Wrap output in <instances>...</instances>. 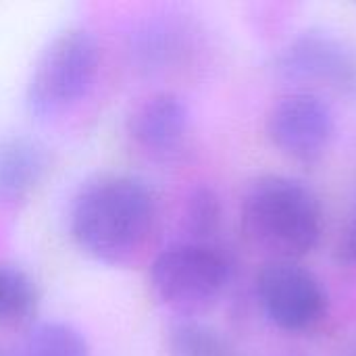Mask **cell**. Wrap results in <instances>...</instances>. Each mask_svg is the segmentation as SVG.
Instances as JSON below:
<instances>
[{"label":"cell","mask_w":356,"mask_h":356,"mask_svg":"<svg viewBox=\"0 0 356 356\" xmlns=\"http://www.w3.org/2000/svg\"><path fill=\"white\" fill-rule=\"evenodd\" d=\"M156 221L150 188L123 173H106L88 181L71 204L69 227L77 246L90 257L119 265L138 252Z\"/></svg>","instance_id":"cell-1"},{"label":"cell","mask_w":356,"mask_h":356,"mask_svg":"<svg viewBox=\"0 0 356 356\" xmlns=\"http://www.w3.org/2000/svg\"><path fill=\"white\" fill-rule=\"evenodd\" d=\"M240 223L248 242L267 252L271 261L296 263L319 246L323 209L302 181L286 175H265L246 190Z\"/></svg>","instance_id":"cell-2"},{"label":"cell","mask_w":356,"mask_h":356,"mask_svg":"<svg viewBox=\"0 0 356 356\" xmlns=\"http://www.w3.org/2000/svg\"><path fill=\"white\" fill-rule=\"evenodd\" d=\"M98 63V42L88 29L67 27L58 31L33 65L27 88L31 111L52 115L77 102L92 88Z\"/></svg>","instance_id":"cell-3"},{"label":"cell","mask_w":356,"mask_h":356,"mask_svg":"<svg viewBox=\"0 0 356 356\" xmlns=\"http://www.w3.org/2000/svg\"><path fill=\"white\" fill-rule=\"evenodd\" d=\"M232 277L227 257L213 244L179 242L150 265V286L161 302L177 311H196L221 296Z\"/></svg>","instance_id":"cell-4"},{"label":"cell","mask_w":356,"mask_h":356,"mask_svg":"<svg viewBox=\"0 0 356 356\" xmlns=\"http://www.w3.org/2000/svg\"><path fill=\"white\" fill-rule=\"evenodd\" d=\"M257 298L267 319L288 334L313 332L330 313V296L323 284L292 261H269L259 271Z\"/></svg>","instance_id":"cell-5"},{"label":"cell","mask_w":356,"mask_h":356,"mask_svg":"<svg viewBox=\"0 0 356 356\" xmlns=\"http://www.w3.org/2000/svg\"><path fill=\"white\" fill-rule=\"evenodd\" d=\"M271 144L286 156L302 163L321 159L336 136V115L332 106L313 92L282 96L267 113L265 121Z\"/></svg>","instance_id":"cell-6"},{"label":"cell","mask_w":356,"mask_h":356,"mask_svg":"<svg viewBox=\"0 0 356 356\" xmlns=\"http://www.w3.org/2000/svg\"><path fill=\"white\" fill-rule=\"evenodd\" d=\"M277 71L288 79L319 81L340 90L356 88V54L338 38L307 31L277 56Z\"/></svg>","instance_id":"cell-7"},{"label":"cell","mask_w":356,"mask_h":356,"mask_svg":"<svg viewBox=\"0 0 356 356\" xmlns=\"http://www.w3.org/2000/svg\"><path fill=\"white\" fill-rule=\"evenodd\" d=\"M190 127V108L173 92H156L138 102L127 117V134L134 144L154 156L175 152Z\"/></svg>","instance_id":"cell-8"},{"label":"cell","mask_w":356,"mask_h":356,"mask_svg":"<svg viewBox=\"0 0 356 356\" xmlns=\"http://www.w3.org/2000/svg\"><path fill=\"white\" fill-rule=\"evenodd\" d=\"M48 169L46 148L27 136L0 140V204L27 200Z\"/></svg>","instance_id":"cell-9"},{"label":"cell","mask_w":356,"mask_h":356,"mask_svg":"<svg viewBox=\"0 0 356 356\" xmlns=\"http://www.w3.org/2000/svg\"><path fill=\"white\" fill-rule=\"evenodd\" d=\"M167 353L169 356H238L221 332L196 319H179L169 327Z\"/></svg>","instance_id":"cell-10"},{"label":"cell","mask_w":356,"mask_h":356,"mask_svg":"<svg viewBox=\"0 0 356 356\" xmlns=\"http://www.w3.org/2000/svg\"><path fill=\"white\" fill-rule=\"evenodd\" d=\"M21 356H92V353L83 334L73 325L42 321L27 332Z\"/></svg>","instance_id":"cell-11"},{"label":"cell","mask_w":356,"mask_h":356,"mask_svg":"<svg viewBox=\"0 0 356 356\" xmlns=\"http://www.w3.org/2000/svg\"><path fill=\"white\" fill-rule=\"evenodd\" d=\"M38 292L31 277L19 267L0 263V325H21L31 319Z\"/></svg>","instance_id":"cell-12"},{"label":"cell","mask_w":356,"mask_h":356,"mask_svg":"<svg viewBox=\"0 0 356 356\" xmlns=\"http://www.w3.org/2000/svg\"><path fill=\"white\" fill-rule=\"evenodd\" d=\"M223 207L217 192L209 186H198L186 202L184 211V225L190 236L186 242L196 244H211V240L221 229Z\"/></svg>","instance_id":"cell-13"},{"label":"cell","mask_w":356,"mask_h":356,"mask_svg":"<svg viewBox=\"0 0 356 356\" xmlns=\"http://www.w3.org/2000/svg\"><path fill=\"white\" fill-rule=\"evenodd\" d=\"M336 259L348 267H356V215L340 236V242L336 246Z\"/></svg>","instance_id":"cell-14"},{"label":"cell","mask_w":356,"mask_h":356,"mask_svg":"<svg viewBox=\"0 0 356 356\" xmlns=\"http://www.w3.org/2000/svg\"><path fill=\"white\" fill-rule=\"evenodd\" d=\"M0 356H8V355H4V353H2V350H0Z\"/></svg>","instance_id":"cell-15"}]
</instances>
